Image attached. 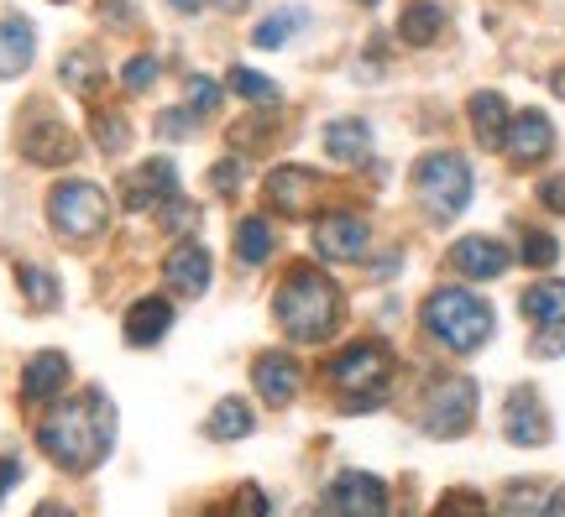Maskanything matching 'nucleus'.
<instances>
[{
    "instance_id": "nucleus-1",
    "label": "nucleus",
    "mask_w": 565,
    "mask_h": 517,
    "mask_svg": "<svg viewBox=\"0 0 565 517\" xmlns=\"http://www.w3.org/2000/svg\"><path fill=\"white\" fill-rule=\"evenodd\" d=\"M38 444L58 471L84 476V471H95V465L110 455V444H116V408H110L100 392H79V398L58 402L53 413L42 418Z\"/></svg>"
},
{
    "instance_id": "nucleus-2",
    "label": "nucleus",
    "mask_w": 565,
    "mask_h": 517,
    "mask_svg": "<svg viewBox=\"0 0 565 517\" xmlns=\"http://www.w3.org/2000/svg\"><path fill=\"white\" fill-rule=\"evenodd\" d=\"M341 309V288L315 267H294V278L282 282L278 299H273V319L282 324V335L299 340V345H320V340L335 335Z\"/></svg>"
},
{
    "instance_id": "nucleus-3",
    "label": "nucleus",
    "mask_w": 565,
    "mask_h": 517,
    "mask_svg": "<svg viewBox=\"0 0 565 517\" xmlns=\"http://www.w3.org/2000/svg\"><path fill=\"white\" fill-rule=\"evenodd\" d=\"M424 330L440 345H450L456 356H471L492 340V309L466 288H435L424 299Z\"/></svg>"
},
{
    "instance_id": "nucleus-4",
    "label": "nucleus",
    "mask_w": 565,
    "mask_h": 517,
    "mask_svg": "<svg viewBox=\"0 0 565 517\" xmlns=\"http://www.w3.org/2000/svg\"><path fill=\"white\" fill-rule=\"evenodd\" d=\"M324 377L345 392V408H351V413H356V408H377L387 377H393V351H387L383 340H356V345H345L341 356L324 366Z\"/></svg>"
},
{
    "instance_id": "nucleus-5",
    "label": "nucleus",
    "mask_w": 565,
    "mask_h": 517,
    "mask_svg": "<svg viewBox=\"0 0 565 517\" xmlns=\"http://www.w3.org/2000/svg\"><path fill=\"white\" fill-rule=\"evenodd\" d=\"M414 194H419V204L429 209V219L450 225V219L471 204V162H466L461 152H429V158H419V168H414Z\"/></svg>"
},
{
    "instance_id": "nucleus-6",
    "label": "nucleus",
    "mask_w": 565,
    "mask_h": 517,
    "mask_svg": "<svg viewBox=\"0 0 565 517\" xmlns=\"http://www.w3.org/2000/svg\"><path fill=\"white\" fill-rule=\"evenodd\" d=\"M110 219V200H105L100 183L89 179H63L53 194H47V225L58 230V240H95Z\"/></svg>"
},
{
    "instance_id": "nucleus-7",
    "label": "nucleus",
    "mask_w": 565,
    "mask_h": 517,
    "mask_svg": "<svg viewBox=\"0 0 565 517\" xmlns=\"http://www.w3.org/2000/svg\"><path fill=\"white\" fill-rule=\"evenodd\" d=\"M471 418H477V381L466 377H445L429 387V398H424V434L429 439H456L471 429Z\"/></svg>"
},
{
    "instance_id": "nucleus-8",
    "label": "nucleus",
    "mask_w": 565,
    "mask_h": 517,
    "mask_svg": "<svg viewBox=\"0 0 565 517\" xmlns=\"http://www.w3.org/2000/svg\"><path fill=\"white\" fill-rule=\"evenodd\" d=\"M17 141H21V158L38 162V168H63V162H74V152H79V147H74V131L42 100H32V110L21 116Z\"/></svg>"
},
{
    "instance_id": "nucleus-9",
    "label": "nucleus",
    "mask_w": 565,
    "mask_h": 517,
    "mask_svg": "<svg viewBox=\"0 0 565 517\" xmlns=\"http://www.w3.org/2000/svg\"><path fill=\"white\" fill-rule=\"evenodd\" d=\"M320 200H324V179L315 168H273V173H267V204H273L282 219L315 215Z\"/></svg>"
},
{
    "instance_id": "nucleus-10",
    "label": "nucleus",
    "mask_w": 565,
    "mask_h": 517,
    "mask_svg": "<svg viewBox=\"0 0 565 517\" xmlns=\"http://www.w3.org/2000/svg\"><path fill=\"white\" fill-rule=\"evenodd\" d=\"M503 439L519 444V450H540L550 444V413L534 387H513L503 402Z\"/></svg>"
},
{
    "instance_id": "nucleus-11",
    "label": "nucleus",
    "mask_w": 565,
    "mask_h": 517,
    "mask_svg": "<svg viewBox=\"0 0 565 517\" xmlns=\"http://www.w3.org/2000/svg\"><path fill=\"white\" fill-rule=\"evenodd\" d=\"M550 147H555V126H550V116L524 110V116L508 120L503 152H508V162H513V168H534V162H545Z\"/></svg>"
},
{
    "instance_id": "nucleus-12",
    "label": "nucleus",
    "mask_w": 565,
    "mask_h": 517,
    "mask_svg": "<svg viewBox=\"0 0 565 517\" xmlns=\"http://www.w3.org/2000/svg\"><path fill=\"white\" fill-rule=\"evenodd\" d=\"M372 246V225L362 215H320L315 225V251L324 261H356Z\"/></svg>"
},
{
    "instance_id": "nucleus-13",
    "label": "nucleus",
    "mask_w": 565,
    "mask_h": 517,
    "mask_svg": "<svg viewBox=\"0 0 565 517\" xmlns=\"http://www.w3.org/2000/svg\"><path fill=\"white\" fill-rule=\"evenodd\" d=\"M210 272H215V261H210V251H204L200 240H179V246L162 257V278H168V288L183 293V299L210 293Z\"/></svg>"
},
{
    "instance_id": "nucleus-14",
    "label": "nucleus",
    "mask_w": 565,
    "mask_h": 517,
    "mask_svg": "<svg viewBox=\"0 0 565 517\" xmlns=\"http://www.w3.org/2000/svg\"><path fill=\"white\" fill-rule=\"evenodd\" d=\"M168 194H179V173H173V162L168 158H147L137 173H126L121 183V204L126 209H158Z\"/></svg>"
},
{
    "instance_id": "nucleus-15",
    "label": "nucleus",
    "mask_w": 565,
    "mask_h": 517,
    "mask_svg": "<svg viewBox=\"0 0 565 517\" xmlns=\"http://www.w3.org/2000/svg\"><path fill=\"white\" fill-rule=\"evenodd\" d=\"M387 507V486L377 476H366V471H345V476L330 481V492H324V513H383Z\"/></svg>"
},
{
    "instance_id": "nucleus-16",
    "label": "nucleus",
    "mask_w": 565,
    "mask_h": 517,
    "mask_svg": "<svg viewBox=\"0 0 565 517\" xmlns=\"http://www.w3.org/2000/svg\"><path fill=\"white\" fill-rule=\"evenodd\" d=\"M508 261H513V251H508L503 240H492V236H466V240L450 246V267H456L461 278H471V282L503 278Z\"/></svg>"
},
{
    "instance_id": "nucleus-17",
    "label": "nucleus",
    "mask_w": 565,
    "mask_h": 517,
    "mask_svg": "<svg viewBox=\"0 0 565 517\" xmlns=\"http://www.w3.org/2000/svg\"><path fill=\"white\" fill-rule=\"evenodd\" d=\"M252 381H257V398L273 402V408H288V402L299 398L303 387V371L294 356H282V351H267V356H257V366H252Z\"/></svg>"
},
{
    "instance_id": "nucleus-18",
    "label": "nucleus",
    "mask_w": 565,
    "mask_h": 517,
    "mask_svg": "<svg viewBox=\"0 0 565 517\" xmlns=\"http://www.w3.org/2000/svg\"><path fill=\"white\" fill-rule=\"evenodd\" d=\"M63 387H68V356L63 351H42V356L26 360V371H21V398L26 402H53L63 398Z\"/></svg>"
},
{
    "instance_id": "nucleus-19",
    "label": "nucleus",
    "mask_w": 565,
    "mask_h": 517,
    "mask_svg": "<svg viewBox=\"0 0 565 517\" xmlns=\"http://www.w3.org/2000/svg\"><path fill=\"white\" fill-rule=\"evenodd\" d=\"M168 330H173V303L158 299V293H152V299H137V303H131V314L121 319L126 345H137V351H141V345H158Z\"/></svg>"
},
{
    "instance_id": "nucleus-20",
    "label": "nucleus",
    "mask_w": 565,
    "mask_h": 517,
    "mask_svg": "<svg viewBox=\"0 0 565 517\" xmlns=\"http://www.w3.org/2000/svg\"><path fill=\"white\" fill-rule=\"evenodd\" d=\"M320 141H324V158H335L341 168H356V162H366V152H372V126L356 116L330 120Z\"/></svg>"
},
{
    "instance_id": "nucleus-21",
    "label": "nucleus",
    "mask_w": 565,
    "mask_h": 517,
    "mask_svg": "<svg viewBox=\"0 0 565 517\" xmlns=\"http://www.w3.org/2000/svg\"><path fill=\"white\" fill-rule=\"evenodd\" d=\"M32 53H38V32H32V21H21V17L0 21V79L26 74V68H32Z\"/></svg>"
},
{
    "instance_id": "nucleus-22",
    "label": "nucleus",
    "mask_w": 565,
    "mask_h": 517,
    "mask_svg": "<svg viewBox=\"0 0 565 517\" xmlns=\"http://www.w3.org/2000/svg\"><path fill=\"white\" fill-rule=\"evenodd\" d=\"M466 110H471V131H477V141L503 152V131H508V120H513V116H508L503 95L482 89V95H471V105H466Z\"/></svg>"
},
{
    "instance_id": "nucleus-23",
    "label": "nucleus",
    "mask_w": 565,
    "mask_h": 517,
    "mask_svg": "<svg viewBox=\"0 0 565 517\" xmlns=\"http://www.w3.org/2000/svg\"><path fill=\"white\" fill-rule=\"evenodd\" d=\"M440 32H445L440 0H414V6H404V17H398V37H404L408 47H429V42H440Z\"/></svg>"
},
{
    "instance_id": "nucleus-24",
    "label": "nucleus",
    "mask_w": 565,
    "mask_h": 517,
    "mask_svg": "<svg viewBox=\"0 0 565 517\" xmlns=\"http://www.w3.org/2000/svg\"><path fill=\"white\" fill-rule=\"evenodd\" d=\"M524 314L529 324L540 330V324H565V282L561 278H540L534 288H524Z\"/></svg>"
},
{
    "instance_id": "nucleus-25",
    "label": "nucleus",
    "mask_w": 565,
    "mask_h": 517,
    "mask_svg": "<svg viewBox=\"0 0 565 517\" xmlns=\"http://www.w3.org/2000/svg\"><path fill=\"white\" fill-rule=\"evenodd\" d=\"M246 434H252V408L242 398H221L215 413L204 418V439H215V444H231V439H246Z\"/></svg>"
},
{
    "instance_id": "nucleus-26",
    "label": "nucleus",
    "mask_w": 565,
    "mask_h": 517,
    "mask_svg": "<svg viewBox=\"0 0 565 517\" xmlns=\"http://www.w3.org/2000/svg\"><path fill=\"white\" fill-rule=\"evenodd\" d=\"M17 288H21V299L32 303V314H53L63 303V288H58V278L47 272V267H17Z\"/></svg>"
},
{
    "instance_id": "nucleus-27",
    "label": "nucleus",
    "mask_w": 565,
    "mask_h": 517,
    "mask_svg": "<svg viewBox=\"0 0 565 517\" xmlns=\"http://www.w3.org/2000/svg\"><path fill=\"white\" fill-rule=\"evenodd\" d=\"M89 131H95V147H100L105 158H121L126 147H131V120L121 110H110V105L89 110Z\"/></svg>"
},
{
    "instance_id": "nucleus-28",
    "label": "nucleus",
    "mask_w": 565,
    "mask_h": 517,
    "mask_svg": "<svg viewBox=\"0 0 565 517\" xmlns=\"http://www.w3.org/2000/svg\"><path fill=\"white\" fill-rule=\"evenodd\" d=\"M273 246H278V236H273V225H267L263 215H252L236 225V261H246V267H263L267 257H273Z\"/></svg>"
},
{
    "instance_id": "nucleus-29",
    "label": "nucleus",
    "mask_w": 565,
    "mask_h": 517,
    "mask_svg": "<svg viewBox=\"0 0 565 517\" xmlns=\"http://www.w3.org/2000/svg\"><path fill=\"white\" fill-rule=\"evenodd\" d=\"M503 507L508 513H565V492H545V486H508Z\"/></svg>"
},
{
    "instance_id": "nucleus-30",
    "label": "nucleus",
    "mask_w": 565,
    "mask_h": 517,
    "mask_svg": "<svg viewBox=\"0 0 565 517\" xmlns=\"http://www.w3.org/2000/svg\"><path fill=\"white\" fill-rule=\"evenodd\" d=\"M58 79L68 84L74 95H95V89H100V79H105V68L89 58V53H68V58H63V68H58Z\"/></svg>"
},
{
    "instance_id": "nucleus-31",
    "label": "nucleus",
    "mask_w": 565,
    "mask_h": 517,
    "mask_svg": "<svg viewBox=\"0 0 565 517\" xmlns=\"http://www.w3.org/2000/svg\"><path fill=\"white\" fill-rule=\"evenodd\" d=\"M273 120H278V105H263V116L231 126V147H236V152H263V141L273 137Z\"/></svg>"
},
{
    "instance_id": "nucleus-32",
    "label": "nucleus",
    "mask_w": 565,
    "mask_h": 517,
    "mask_svg": "<svg viewBox=\"0 0 565 517\" xmlns=\"http://www.w3.org/2000/svg\"><path fill=\"white\" fill-rule=\"evenodd\" d=\"M303 21H309V11H299V6H294V11H278V17H267L263 26L252 32V42H257V47H282V42L294 37Z\"/></svg>"
},
{
    "instance_id": "nucleus-33",
    "label": "nucleus",
    "mask_w": 565,
    "mask_h": 517,
    "mask_svg": "<svg viewBox=\"0 0 565 517\" xmlns=\"http://www.w3.org/2000/svg\"><path fill=\"white\" fill-rule=\"evenodd\" d=\"M231 89H236V95H242V100H252V105H278V84L273 79H263V74H252V68H242V63H236V68H231Z\"/></svg>"
},
{
    "instance_id": "nucleus-34",
    "label": "nucleus",
    "mask_w": 565,
    "mask_h": 517,
    "mask_svg": "<svg viewBox=\"0 0 565 517\" xmlns=\"http://www.w3.org/2000/svg\"><path fill=\"white\" fill-rule=\"evenodd\" d=\"M200 204H189V200H179V194H168V200L158 204V225L162 230H200Z\"/></svg>"
},
{
    "instance_id": "nucleus-35",
    "label": "nucleus",
    "mask_w": 565,
    "mask_h": 517,
    "mask_svg": "<svg viewBox=\"0 0 565 517\" xmlns=\"http://www.w3.org/2000/svg\"><path fill=\"white\" fill-rule=\"evenodd\" d=\"M524 261L529 267H540V272H550V267L561 261V240L550 236V230H529L524 236Z\"/></svg>"
},
{
    "instance_id": "nucleus-36",
    "label": "nucleus",
    "mask_w": 565,
    "mask_h": 517,
    "mask_svg": "<svg viewBox=\"0 0 565 517\" xmlns=\"http://www.w3.org/2000/svg\"><path fill=\"white\" fill-rule=\"evenodd\" d=\"M183 89H189V110H194V116H210V110L221 105V84L204 79V74H189V84H183Z\"/></svg>"
},
{
    "instance_id": "nucleus-37",
    "label": "nucleus",
    "mask_w": 565,
    "mask_h": 517,
    "mask_svg": "<svg viewBox=\"0 0 565 517\" xmlns=\"http://www.w3.org/2000/svg\"><path fill=\"white\" fill-rule=\"evenodd\" d=\"M152 79H158V58H152V53H137V58L121 68V84L131 89V95H141Z\"/></svg>"
},
{
    "instance_id": "nucleus-38",
    "label": "nucleus",
    "mask_w": 565,
    "mask_h": 517,
    "mask_svg": "<svg viewBox=\"0 0 565 517\" xmlns=\"http://www.w3.org/2000/svg\"><path fill=\"white\" fill-rule=\"evenodd\" d=\"M540 360H555V356H565V324H540L534 330V345H529Z\"/></svg>"
},
{
    "instance_id": "nucleus-39",
    "label": "nucleus",
    "mask_w": 565,
    "mask_h": 517,
    "mask_svg": "<svg viewBox=\"0 0 565 517\" xmlns=\"http://www.w3.org/2000/svg\"><path fill=\"white\" fill-rule=\"evenodd\" d=\"M158 131L162 137H189V131H194V110H168V116H158Z\"/></svg>"
},
{
    "instance_id": "nucleus-40",
    "label": "nucleus",
    "mask_w": 565,
    "mask_h": 517,
    "mask_svg": "<svg viewBox=\"0 0 565 517\" xmlns=\"http://www.w3.org/2000/svg\"><path fill=\"white\" fill-rule=\"evenodd\" d=\"M231 513H267V497L257 486H242V492L231 497Z\"/></svg>"
},
{
    "instance_id": "nucleus-41",
    "label": "nucleus",
    "mask_w": 565,
    "mask_h": 517,
    "mask_svg": "<svg viewBox=\"0 0 565 517\" xmlns=\"http://www.w3.org/2000/svg\"><path fill=\"white\" fill-rule=\"evenodd\" d=\"M540 204H545V209H555V215H565V179H545V183H540Z\"/></svg>"
},
{
    "instance_id": "nucleus-42",
    "label": "nucleus",
    "mask_w": 565,
    "mask_h": 517,
    "mask_svg": "<svg viewBox=\"0 0 565 517\" xmlns=\"http://www.w3.org/2000/svg\"><path fill=\"white\" fill-rule=\"evenodd\" d=\"M210 183H215L221 194H236V183H242V162H221V168L210 173Z\"/></svg>"
},
{
    "instance_id": "nucleus-43",
    "label": "nucleus",
    "mask_w": 565,
    "mask_h": 517,
    "mask_svg": "<svg viewBox=\"0 0 565 517\" xmlns=\"http://www.w3.org/2000/svg\"><path fill=\"white\" fill-rule=\"evenodd\" d=\"M21 481V460L17 455H0V502L11 497V486Z\"/></svg>"
},
{
    "instance_id": "nucleus-44",
    "label": "nucleus",
    "mask_w": 565,
    "mask_h": 517,
    "mask_svg": "<svg viewBox=\"0 0 565 517\" xmlns=\"http://www.w3.org/2000/svg\"><path fill=\"white\" fill-rule=\"evenodd\" d=\"M440 507H445V513H450V507H482V497H471V492H450Z\"/></svg>"
},
{
    "instance_id": "nucleus-45",
    "label": "nucleus",
    "mask_w": 565,
    "mask_h": 517,
    "mask_svg": "<svg viewBox=\"0 0 565 517\" xmlns=\"http://www.w3.org/2000/svg\"><path fill=\"white\" fill-rule=\"evenodd\" d=\"M168 6H173V11H183V17H200L210 0H168Z\"/></svg>"
},
{
    "instance_id": "nucleus-46",
    "label": "nucleus",
    "mask_w": 565,
    "mask_h": 517,
    "mask_svg": "<svg viewBox=\"0 0 565 517\" xmlns=\"http://www.w3.org/2000/svg\"><path fill=\"white\" fill-rule=\"evenodd\" d=\"M550 89H555V95L565 100V68H555V74H550Z\"/></svg>"
},
{
    "instance_id": "nucleus-47",
    "label": "nucleus",
    "mask_w": 565,
    "mask_h": 517,
    "mask_svg": "<svg viewBox=\"0 0 565 517\" xmlns=\"http://www.w3.org/2000/svg\"><path fill=\"white\" fill-rule=\"evenodd\" d=\"M246 0H221V11H242Z\"/></svg>"
},
{
    "instance_id": "nucleus-48",
    "label": "nucleus",
    "mask_w": 565,
    "mask_h": 517,
    "mask_svg": "<svg viewBox=\"0 0 565 517\" xmlns=\"http://www.w3.org/2000/svg\"><path fill=\"white\" fill-rule=\"evenodd\" d=\"M356 6H377V0H356Z\"/></svg>"
},
{
    "instance_id": "nucleus-49",
    "label": "nucleus",
    "mask_w": 565,
    "mask_h": 517,
    "mask_svg": "<svg viewBox=\"0 0 565 517\" xmlns=\"http://www.w3.org/2000/svg\"><path fill=\"white\" fill-rule=\"evenodd\" d=\"M53 6H68V0H53Z\"/></svg>"
}]
</instances>
